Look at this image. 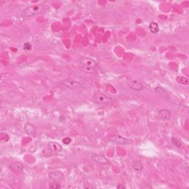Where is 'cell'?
<instances>
[{
    "mask_svg": "<svg viewBox=\"0 0 189 189\" xmlns=\"http://www.w3.org/2000/svg\"><path fill=\"white\" fill-rule=\"evenodd\" d=\"M79 67L85 73H94L97 71L98 64L92 58L88 57H81L79 61Z\"/></svg>",
    "mask_w": 189,
    "mask_h": 189,
    "instance_id": "6da1fadb",
    "label": "cell"
},
{
    "mask_svg": "<svg viewBox=\"0 0 189 189\" xmlns=\"http://www.w3.org/2000/svg\"><path fill=\"white\" fill-rule=\"evenodd\" d=\"M44 4H38V5H32L26 7L21 13V16L23 18H29L34 16L38 13H42L44 9Z\"/></svg>",
    "mask_w": 189,
    "mask_h": 189,
    "instance_id": "7a4b0ae2",
    "label": "cell"
},
{
    "mask_svg": "<svg viewBox=\"0 0 189 189\" xmlns=\"http://www.w3.org/2000/svg\"><path fill=\"white\" fill-rule=\"evenodd\" d=\"M94 98L95 102L99 104L104 105V106H108V105H110L112 103V99L110 97L101 92H95Z\"/></svg>",
    "mask_w": 189,
    "mask_h": 189,
    "instance_id": "3957f363",
    "label": "cell"
},
{
    "mask_svg": "<svg viewBox=\"0 0 189 189\" xmlns=\"http://www.w3.org/2000/svg\"><path fill=\"white\" fill-rule=\"evenodd\" d=\"M47 149L50 151V155H58L62 151V146L56 142H50L47 144Z\"/></svg>",
    "mask_w": 189,
    "mask_h": 189,
    "instance_id": "277c9868",
    "label": "cell"
},
{
    "mask_svg": "<svg viewBox=\"0 0 189 189\" xmlns=\"http://www.w3.org/2000/svg\"><path fill=\"white\" fill-rule=\"evenodd\" d=\"M61 84H63L65 87H67L69 89H79L82 87V84L79 81H74V80H64V81H61Z\"/></svg>",
    "mask_w": 189,
    "mask_h": 189,
    "instance_id": "5b68a950",
    "label": "cell"
},
{
    "mask_svg": "<svg viewBox=\"0 0 189 189\" xmlns=\"http://www.w3.org/2000/svg\"><path fill=\"white\" fill-rule=\"evenodd\" d=\"M92 158L95 162L101 165H107L110 163L109 160L104 155H99V154H94V155L92 156Z\"/></svg>",
    "mask_w": 189,
    "mask_h": 189,
    "instance_id": "8992f818",
    "label": "cell"
},
{
    "mask_svg": "<svg viewBox=\"0 0 189 189\" xmlns=\"http://www.w3.org/2000/svg\"><path fill=\"white\" fill-rule=\"evenodd\" d=\"M128 87H130L132 89L135 91H141L143 89V84L138 80H131V81L128 82Z\"/></svg>",
    "mask_w": 189,
    "mask_h": 189,
    "instance_id": "52a82bcc",
    "label": "cell"
},
{
    "mask_svg": "<svg viewBox=\"0 0 189 189\" xmlns=\"http://www.w3.org/2000/svg\"><path fill=\"white\" fill-rule=\"evenodd\" d=\"M110 140L113 143L121 144V145H125V144L128 143V140L126 138L122 137L120 135H112L110 137Z\"/></svg>",
    "mask_w": 189,
    "mask_h": 189,
    "instance_id": "ba28073f",
    "label": "cell"
},
{
    "mask_svg": "<svg viewBox=\"0 0 189 189\" xmlns=\"http://www.w3.org/2000/svg\"><path fill=\"white\" fill-rule=\"evenodd\" d=\"M10 169L11 171H13V173L16 174H19L20 173L21 171L24 169V165H23L20 162H15V163H12V164L10 165Z\"/></svg>",
    "mask_w": 189,
    "mask_h": 189,
    "instance_id": "9c48e42d",
    "label": "cell"
},
{
    "mask_svg": "<svg viewBox=\"0 0 189 189\" xmlns=\"http://www.w3.org/2000/svg\"><path fill=\"white\" fill-rule=\"evenodd\" d=\"M48 175H49L50 180L53 181L61 180V179L64 177L63 173L59 171H51L48 173Z\"/></svg>",
    "mask_w": 189,
    "mask_h": 189,
    "instance_id": "30bf717a",
    "label": "cell"
},
{
    "mask_svg": "<svg viewBox=\"0 0 189 189\" xmlns=\"http://www.w3.org/2000/svg\"><path fill=\"white\" fill-rule=\"evenodd\" d=\"M159 116L162 120L167 121V120H170L171 114L169 110L163 109V110H160L159 111Z\"/></svg>",
    "mask_w": 189,
    "mask_h": 189,
    "instance_id": "8fae6325",
    "label": "cell"
},
{
    "mask_svg": "<svg viewBox=\"0 0 189 189\" xmlns=\"http://www.w3.org/2000/svg\"><path fill=\"white\" fill-rule=\"evenodd\" d=\"M25 132L28 135H35L36 134V127L30 123H27L25 125Z\"/></svg>",
    "mask_w": 189,
    "mask_h": 189,
    "instance_id": "7c38bea8",
    "label": "cell"
},
{
    "mask_svg": "<svg viewBox=\"0 0 189 189\" xmlns=\"http://www.w3.org/2000/svg\"><path fill=\"white\" fill-rule=\"evenodd\" d=\"M149 30L151 31L152 34H157L159 32L160 28H159V25L157 22H155V21H152V22L150 23L149 26Z\"/></svg>",
    "mask_w": 189,
    "mask_h": 189,
    "instance_id": "4fadbf2b",
    "label": "cell"
},
{
    "mask_svg": "<svg viewBox=\"0 0 189 189\" xmlns=\"http://www.w3.org/2000/svg\"><path fill=\"white\" fill-rule=\"evenodd\" d=\"M132 166H133V169H134V170L137 171H142L143 169V163H142L141 161H139V160L134 161L133 165H132Z\"/></svg>",
    "mask_w": 189,
    "mask_h": 189,
    "instance_id": "5bb4252c",
    "label": "cell"
},
{
    "mask_svg": "<svg viewBox=\"0 0 189 189\" xmlns=\"http://www.w3.org/2000/svg\"><path fill=\"white\" fill-rule=\"evenodd\" d=\"M176 80H177V82L181 83V84L188 85V83H189V80L188 79H187V78H186V77L177 76Z\"/></svg>",
    "mask_w": 189,
    "mask_h": 189,
    "instance_id": "9a60e30c",
    "label": "cell"
},
{
    "mask_svg": "<svg viewBox=\"0 0 189 189\" xmlns=\"http://www.w3.org/2000/svg\"><path fill=\"white\" fill-rule=\"evenodd\" d=\"M171 143L174 144L176 147H177V148L181 147V143L180 142V140L177 139V138H176L175 137H171Z\"/></svg>",
    "mask_w": 189,
    "mask_h": 189,
    "instance_id": "2e32d148",
    "label": "cell"
},
{
    "mask_svg": "<svg viewBox=\"0 0 189 189\" xmlns=\"http://www.w3.org/2000/svg\"><path fill=\"white\" fill-rule=\"evenodd\" d=\"M23 48H24L25 51H30V50H32V44L29 42L25 43L24 46H23Z\"/></svg>",
    "mask_w": 189,
    "mask_h": 189,
    "instance_id": "e0dca14e",
    "label": "cell"
},
{
    "mask_svg": "<svg viewBox=\"0 0 189 189\" xmlns=\"http://www.w3.org/2000/svg\"><path fill=\"white\" fill-rule=\"evenodd\" d=\"M61 188V185H60L59 183H57V182L50 183V188L58 189V188Z\"/></svg>",
    "mask_w": 189,
    "mask_h": 189,
    "instance_id": "ac0fdd59",
    "label": "cell"
},
{
    "mask_svg": "<svg viewBox=\"0 0 189 189\" xmlns=\"http://www.w3.org/2000/svg\"><path fill=\"white\" fill-rule=\"evenodd\" d=\"M1 140H2L3 142H7L9 140V136L7 133H2L1 134Z\"/></svg>",
    "mask_w": 189,
    "mask_h": 189,
    "instance_id": "d6986e66",
    "label": "cell"
},
{
    "mask_svg": "<svg viewBox=\"0 0 189 189\" xmlns=\"http://www.w3.org/2000/svg\"><path fill=\"white\" fill-rule=\"evenodd\" d=\"M72 140L70 139V137H66L64 138V139H63V142L64 144H70V143H71Z\"/></svg>",
    "mask_w": 189,
    "mask_h": 189,
    "instance_id": "ffe728a7",
    "label": "cell"
},
{
    "mask_svg": "<svg viewBox=\"0 0 189 189\" xmlns=\"http://www.w3.org/2000/svg\"><path fill=\"white\" fill-rule=\"evenodd\" d=\"M117 188H125V187H124V186H117Z\"/></svg>",
    "mask_w": 189,
    "mask_h": 189,
    "instance_id": "44dd1931",
    "label": "cell"
}]
</instances>
